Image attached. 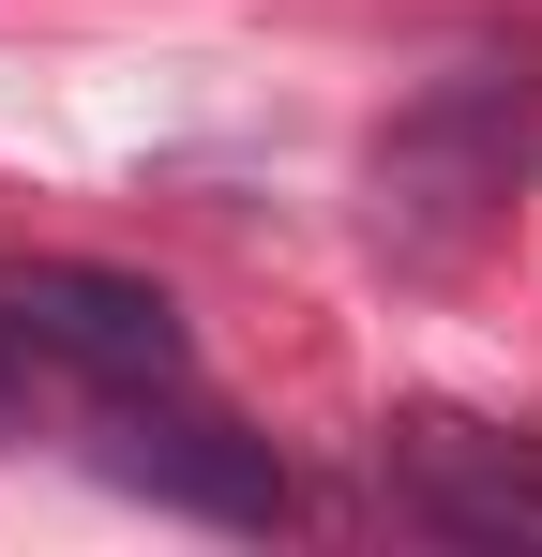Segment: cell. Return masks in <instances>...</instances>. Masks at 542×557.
Wrapping results in <instances>:
<instances>
[{
	"instance_id": "1",
	"label": "cell",
	"mask_w": 542,
	"mask_h": 557,
	"mask_svg": "<svg viewBox=\"0 0 542 557\" xmlns=\"http://www.w3.org/2000/svg\"><path fill=\"white\" fill-rule=\"evenodd\" d=\"M151 376H196L167 286L90 272V257H30V272H0V392L106 407V392H151Z\"/></svg>"
},
{
	"instance_id": "2",
	"label": "cell",
	"mask_w": 542,
	"mask_h": 557,
	"mask_svg": "<svg viewBox=\"0 0 542 557\" xmlns=\"http://www.w3.org/2000/svg\"><path fill=\"white\" fill-rule=\"evenodd\" d=\"M76 437L136 497H167V512H211V528H271L286 512V467H271V437H242L196 376H151V392H106V407H76Z\"/></svg>"
},
{
	"instance_id": "3",
	"label": "cell",
	"mask_w": 542,
	"mask_h": 557,
	"mask_svg": "<svg viewBox=\"0 0 542 557\" xmlns=\"http://www.w3.org/2000/svg\"><path fill=\"white\" fill-rule=\"evenodd\" d=\"M377 482H392V512H407V528H438V543L542 557V437H528V422L407 407V422H377Z\"/></svg>"
},
{
	"instance_id": "4",
	"label": "cell",
	"mask_w": 542,
	"mask_h": 557,
	"mask_svg": "<svg viewBox=\"0 0 542 557\" xmlns=\"http://www.w3.org/2000/svg\"><path fill=\"white\" fill-rule=\"evenodd\" d=\"M0 422H15V392H0Z\"/></svg>"
}]
</instances>
